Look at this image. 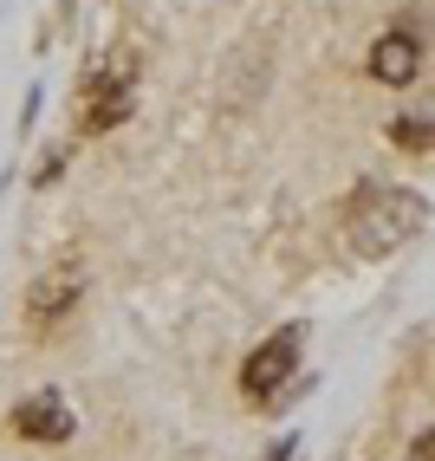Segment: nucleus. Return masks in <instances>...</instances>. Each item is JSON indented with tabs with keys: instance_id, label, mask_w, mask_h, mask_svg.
<instances>
[{
	"instance_id": "f257e3e1",
	"label": "nucleus",
	"mask_w": 435,
	"mask_h": 461,
	"mask_svg": "<svg viewBox=\"0 0 435 461\" xmlns=\"http://www.w3.org/2000/svg\"><path fill=\"white\" fill-rule=\"evenodd\" d=\"M345 228H351V248L377 260V254L410 248V240L429 228V202L416 189H358Z\"/></svg>"
},
{
	"instance_id": "f03ea898",
	"label": "nucleus",
	"mask_w": 435,
	"mask_h": 461,
	"mask_svg": "<svg viewBox=\"0 0 435 461\" xmlns=\"http://www.w3.org/2000/svg\"><path fill=\"white\" fill-rule=\"evenodd\" d=\"M299 345H305V331L286 325V331H273L267 345L240 364V390H247V403H260V410H267L273 396L293 384V371H299Z\"/></svg>"
},
{
	"instance_id": "7ed1b4c3",
	"label": "nucleus",
	"mask_w": 435,
	"mask_h": 461,
	"mask_svg": "<svg viewBox=\"0 0 435 461\" xmlns=\"http://www.w3.org/2000/svg\"><path fill=\"white\" fill-rule=\"evenodd\" d=\"M131 72H137V59L123 52L111 72L91 78V98H85V111H78L85 131H111V124H123V117H131Z\"/></svg>"
},
{
	"instance_id": "20e7f679",
	"label": "nucleus",
	"mask_w": 435,
	"mask_h": 461,
	"mask_svg": "<svg viewBox=\"0 0 435 461\" xmlns=\"http://www.w3.org/2000/svg\"><path fill=\"white\" fill-rule=\"evenodd\" d=\"M14 436H26V442H66L72 436V410L59 403L52 390L20 396V403H14Z\"/></svg>"
},
{
	"instance_id": "39448f33",
	"label": "nucleus",
	"mask_w": 435,
	"mask_h": 461,
	"mask_svg": "<svg viewBox=\"0 0 435 461\" xmlns=\"http://www.w3.org/2000/svg\"><path fill=\"white\" fill-rule=\"evenodd\" d=\"M78 286H85L78 267H59V273H46V280H33V293H26V312H33V325H59V319L78 305Z\"/></svg>"
},
{
	"instance_id": "423d86ee",
	"label": "nucleus",
	"mask_w": 435,
	"mask_h": 461,
	"mask_svg": "<svg viewBox=\"0 0 435 461\" xmlns=\"http://www.w3.org/2000/svg\"><path fill=\"white\" fill-rule=\"evenodd\" d=\"M416 72H422L416 33H403V26H396V33H384L377 46H370V78H377V85H410Z\"/></svg>"
},
{
	"instance_id": "0eeeda50",
	"label": "nucleus",
	"mask_w": 435,
	"mask_h": 461,
	"mask_svg": "<svg viewBox=\"0 0 435 461\" xmlns=\"http://www.w3.org/2000/svg\"><path fill=\"white\" fill-rule=\"evenodd\" d=\"M390 137H396L403 149H416V157H422V149H429V111H416V117H396V124H390Z\"/></svg>"
},
{
	"instance_id": "6e6552de",
	"label": "nucleus",
	"mask_w": 435,
	"mask_h": 461,
	"mask_svg": "<svg viewBox=\"0 0 435 461\" xmlns=\"http://www.w3.org/2000/svg\"><path fill=\"white\" fill-rule=\"evenodd\" d=\"M410 461H435V442H429V436H416V448H410Z\"/></svg>"
},
{
	"instance_id": "1a4fd4ad",
	"label": "nucleus",
	"mask_w": 435,
	"mask_h": 461,
	"mask_svg": "<svg viewBox=\"0 0 435 461\" xmlns=\"http://www.w3.org/2000/svg\"><path fill=\"white\" fill-rule=\"evenodd\" d=\"M293 448H299V442H293V436H286V442H273V448H267V461H286V455H293Z\"/></svg>"
}]
</instances>
